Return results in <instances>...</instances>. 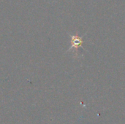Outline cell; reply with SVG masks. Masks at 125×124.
<instances>
[{"label": "cell", "instance_id": "1", "mask_svg": "<svg viewBox=\"0 0 125 124\" xmlns=\"http://www.w3.org/2000/svg\"><path fill=\"white\" fill-rule=\"evenodd\" d=\"M82 43H83L82 37H80L78 34L73 35L71 37V48H70V50L74 49L75 51H78V48L81 45Z\"/></svg>", "mask_w": 125, "mask_h": 124}]
</instances>
